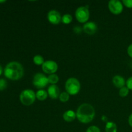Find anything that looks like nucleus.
Wrapping results in <instances>:
<instances>
[{"mask_svg":"<svg viewBox=\"0 0 132 132\" xmlns=\"http://www.w3.org/2000/svg\"><path fill=\"white\" fill-rule=\"evenodd\" d=\"M86 132H101V131L99 128L97 127V126H92L87 129Z\"/></svg>","mask_w":132,"mask_h":132,"instance_id":"22","label":"nucleus"},{"mask_svg":"<svg viewBox=\"0 0 132 132\" xmlns=\"http://www.w3.org/2000/svg\"><path fill=\"white\" fill-rule=\"evenodd\" d=\"M59 100L62 103H66V102L68 101L70 99V95L67 92H63L61 94H60L59 97Z\"/></svg>","mask_w":132,"mask_h":132,"instance_id":"19","label":"nucleus"},{"mask_svg":"<svg viewBox=\"0 0 132 132\" xmlns=\"http://www.w3.org/2000/svg\"><path fill=\"white\" fill-rule=\"evenodd\" d=\"M58 69V65L56 62L52 60L45 61L42 65V70L45 73L48 74H53L57 72Z\"/></svg>","mask_w":132,"mask_h":132,"instance_id":"8","label":"nucleus"},{"mask_svg":"<svg viewBox=\"0 0 132 132\" xmlns=\"http://www.w3.org/2000/svg\"><path fill=\"white\" fill-rule=\"evenodd\" d=\"M3 2H5V0H4V1H0V3H3Z\"/></svg>","mask_w":132,"mask_h":132,"instance_id":"29","label":"nucleus"},{"mask_svg":"<svg viewBox=\"0 0 132 132\" xmlns=\"http://www.w3.org/2000/svg\"><path fill=\"white\" fill-rule=\"evenodd\" d=\"M75 15L79 23H84L87 22L90 18V12L86 6H80L76 10Z\"/></svg>","mask_w":132,"mask_h":132,"instance_id":"6","label":"nucleus"},{"mask_svg":"<svg viewBox=\"0 0 132 132\" xmlns=\"http://www.w3.org/2000/svg\"><path fill=\"white\" fill-rule=\"evenodd\" d=\"M108 9L112 14L118 15L123 10V4L118 0H111L108 3Z\"/></svg>","mask_w":132,"mask_h":132,"instance_id":"7","label":"nucleus"},{"mask_svg":"<svg viewBox=\"0 0 132 132\" xmlns=\"http://www.w3.org/2000/svg\"><path fill=\"white\" fill-rule=\"evenodd\" d=\"M72 21V16L69 14H64L61 18V22L64 24H70Z\"/></svg>","mask_w":132,"mask_h":132,"instance_id":"18","label":"nucleus"},{"mask_svg":"<svg viewBox=\"0 0 132 132\" xmlns=\"http://www.w3.org/2000/svg\"><path fill=\"white\" fill-rule=\"evenodd\" d=\"M48 81L49 83L52 84V85H55L59 81V77L55 73H53V74H50V76L48 77Z\"/></svg>","mask_w":132,"mask_h":132,"instance_id":"17","label":"nucleus"},{"mask_svg":"<svg viewBox=\"0 0 132 132\" xmlns=\"http://www.w3.org/2000/svg\"><path fill=\"white\" fill-rule=\"evenodd\" d=\"M122 3L126 7L129 9L132 8V0H123Z\"/></svg>","mask_w":132,"mask_h":132,"instance_id":"23","label":"nucleus"},{"mask_svg":"<svg viewBox=\"0 0 132 132\" xmlns=\"http://www.w3.org/2000/svg\"><path fill=\"white\" fill-rule=\"evenodd\" d=\"M32 82L35 87L40 90L47 86L49 83L48 77L41 73H37L34 75Z\"/></svg>","mask_w":132,"mask_h":132,"instance_id":"5","label":"nucleus"},{"mask_svg":"<svg viewBox=\"0 0 132 132\" xmlns=\"http://www.w3.org/2000/svg\"><path fill=\"white\" fill-rule=\"evenodd\" d=\"M106 132H117V125L115 122L110 121L107 122L105 127Z\"/></svg>","mask_w":132,"mask_h":132,"instance_id":"15","label":"nucleus"},{"mask_svg":"<svg viewBox=\"0 0 132 132\" xmlns=\"http://www.w3.org/2000/svg\"><path fill=\"white\" fill-rule=\"evenodd\" d=\"M36 99H38L39 101H45L48 97V92L46 90L41 89L36 92Z\"/></svg>","mask_w":132,"mask_h":132,"instance_id":"14","label":"nucleus"},{"mask_svg":"<svg viewBox=\"0 0 132 132\" xmlns=\"http://www.w3.org/2000/svg\"><path fill=\"white\" fill-rule=\"evenodd\" d=\"M7 87V82L4 79H0V90H4Z\"/></svg>","mask_w":132,"mask_h":132,"instance_id":"21","label":"nucleus"},{"mask_svg":"<svg viewBox=\"0 0 132 132\" xmlns=\"http://www.w3.org/2000/svg\"><path fill=\"white\" fill-rule=\"evenodd\" d=\"M65 89L69 95H75L79 92L81 84L78 79L74 77H70L66 81Z\"/></svg>","mask_w":132,"mask_h":132,"instance_id":"3","label":"nucleus"},{"mask_svg":"<svg viewBox=\"0 0 132 132\" xmlns=\"http://www.w3.org/2000/svg\"><path fill=\"white\" fill-rule=\"evenodd\" d=\"M36 99V93L32 90L27 89L21 93L19 99L23 104L25 106H30L33 104Z\"/></svg>","mask_w":132,"mask_h":132,"instance_id":"4","label":"nucleus"},{"mask_svg":"<svg viewBox=\"0 0 132 132\" xmlns=\"http://www.w3.org/2000/svg\"><path fill=\"white\" fill-rule=\"evenodd\" d=\"M33 62L36 65H43L45 63V60L43 56L40 55H36L34 57Z\"/></svg>","mask_w":132,"mask_h":132,"instance_id":"16","label":"nucleus"},{"mask_svg":"<svg viewBox=\"0 0 132 132\" xmlns=\"http://www.w3.org/2000/svg\"><path fill=\"white\" fill-rule=\"evenodd\" d=\"M3 72V69H2V67H1V66L0 65V76L1 75V73H2Z\"/></svg>","mask_w":132,"mask_h":132,"instance_id":"28","label":"nucleus"},{"mask_svg":"<svg viewBox=\"0 0 132 132\" xmlns=\"http://www.w3.org/2000/svg\"><path fill=\"white\" fill-rule=\"evenodd\" d=\"M48 95L51 99H57L60 95V90L56 85H52L48 88Z\"/></svg>","mask_w":132,"mask_h":132,"instance_id":"11","label":"nucleus"},{"mask_svg":"<svg viewBox=\"0 0 132 132\" xmlns=\"http://www.w3.org/2000/svg\"><path fill=\"white\" fill-rule=\"evenodd\" d=\"M112 82L116 88H118L120 89L125 86V85H126V81H125L124 77L121 76H118V75L113 77Z\"/></svg>","mask_w":132,"mask_h":132,"instance_id":"12","label":"nucleus"},{"mask_svg":"<svg viewBox=\"0 0 132 132\" xmlns=\"http://www.w3.org/2000/svg\"><path fill=\"white\" fill-rule=\"evenodd\" d=\"M97 30V26L94 22H87L83 26V31L88 35H94Z\"/></svg>","mask_w":132,"mask_h":132,"instance_id":"10","label":"nucleus"},{"mask_svg":"<svg viewBox=\"0 0 132 132\" xmlns=\"http://www.w3.org/2000/svg\"><path fill=\"white\" fill-rule=\"evenodd\" d=\"M128 123L130 125V126L132 128V113L129 116L128 118Z\"/></svg>","mask_w":132,"mask_h":132,"instance_id":"27","label":"nucleus"},{"mask_svg":"<svg viewBox=\"0 0 132 132\" xmlns=\"http://www.w3.org/2000/svg\"><path fill=\"white\" fill-rule=\"evenodd\" d=\"M129 90L126 86H124V87L121 88L119 90V95L121 97H125L127 96L129 94Z\"/></svg>","mask_w":132,"mask_h":132,"instance_id":"20","label":"nucleus"},{"mask_svg":"<svg viewBox=\"0 0 132 132\" xmlns=\"http://www.w3.org/2000/svg\"><path fill=\"white\" fill-rule=\"evenodd\" d=\"M95 110L90 104L84 103L79 106L76 112V117L79 121L83 124H87L92 121L95 117Z\"/></svg>","mask_w":132,"mask_h":132,"instance_id":"1","label":"nucleus"},{"mask_svg":"<svg viewBox=\"0 0 132 132\" xmlns=\"http://www.w3.org/2000/svg\"><path fill=\"white\" fill-rule=\"evenodd\" d=\"M127 52L129 56H130L131 58H132V44H131L130 45H129V46L128 47Z\"/></svg>","mask_w":132,"mask_h":132,"instance_id":"25","label":"nucleus"},{"mask_svg":"<svg viewBox=\"0 0 132 132\" xmlns=\"http://www.w3.org/2000/svg\"><path fill=\"white\" fill-rule=\"evenodd\" d=\"M47 18L48 21L53 24H58L61 21L62 17L59 12L55 10H52L48 13Z\"/></svg>","mask_w":132,"mask_h":132,"instance_id":"9","label":"nucleus"},{"mask_svg":"<svg viewBox=\"0 0 132 132\" xmlns=\"http://www.w3.org/2000/svg\"><path fill=\"white\" fill-rule=\"evenodd\" d=\"M5 77L11 80H19L23 76L24 69L21 64L16 61L8 63L4 70Z\"/></svg>","mask_w":132,"mask_h":132,"instance_id":"2","label":"nucleus"},{"mask_svg":"<svg viewBox=\"0 0 132 132\" xmlns=\"http://www.w3.org/2000/svg\"><path fill=\"white\" fill-rule=\"evenodd\" d=\"M73 31H74L76 33L79 34V33H80V32H81V28H80V27H75L74 28H73Z\"/></svg>","mask_w":132,"mask_h":132,"instance_id":"26","label":"nucleus"},{"mask_svg":"<svg viewBox=\"0 0 132 132\" xmlns=\"http://www.w3.org/2000/svg\"><path fill=\"white\" fill-rule=\"evenodd\" d=\"M76 118V113L72 110H68L63 114V119L67 122H72Z\"/></svg>","mask_w":132,"mask_h":132,"instance_id":"13","label":"nucleus"},{"mask_svg":"<svg viewBox=\"0 0 132 132\" xmlns=\"http://www.w3.org/2000/svg\"><path fill=\"white\" fill-rule=\"evenodd\" d=\"M126 87H127L129 90H132V77H130V78L126 81Z\"/></svg>","mask_w":132,"mask_h":132,"instance_id":"24","label":"nucleus"}]
</instances>
